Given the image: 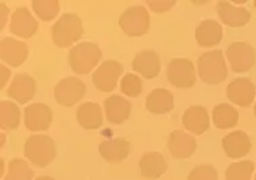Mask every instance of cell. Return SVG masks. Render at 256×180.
Wrapping results in <instances>:
<instances>
[{"label":"cell","instance_id":"cell-1","mask_svg":"<svg viewBox=\"0 0 256 180\" xmlns=\"http://www.w3.org/2000/svg\"><path fill=\"white\" fill-rule=\"evenodd\" d=\"M24 156L36 166L45 168L56 157L54 141L45 134H33L24 142Z\"/></svg>","mask_w":256,"mask_h":180},{"label":"cell","instance_id":"cell-5","mask_svg":"<svg viewBox=\"0 0 256 180\" xmlns=\"http://www.w3.org/2000/svg\"><path fill=\"white\" fill-rule=\"evenodd\" d=\"M149 22L148 11L142 6H130L120 16V26L130 37L144 36L149 30Z\"/></svg>","mask_w":256,"mask_h":180},{"label":"cell","instance_id":"cell-35","mask_svg":"<svg viewBox=\"0 0 256 180\" xmlns=\"http://www.w3.org/2000/svg\"><path fill=\"white\" fill-rule=\"evenodd\" d=\"M0 8H2V24H0V28H4L6 22H7V18H8V7L4 4V3H0Z\"/></svg>","mask_w":256,"mask_h":180},{"label":"cell","instance_id":"cell-25","mask_svg":"<svg viewBox=\"0 0 256 180\" xmlns=\"http://www.w3.org/2000/svg\"><path fill=\"white\" fill-rule=\"evenodd\" d=\"M141 175L146 179H158L167 171V162L163 154L158 152H148L142 154L140 160Z\"/></svg>","mask_w":256,"mask_h":180},{"label":"cell","instance_id":"cell-2","mask_svg":"<svg viewBox=\"0 0 256 180\" xmlns=\"http://www.w3.org/2000/svg\"><path fill=\"white\" fill-rule=\"evenodd\" d=\"M198 74L200 80L206 84H220L228 76L222 52L220 49L206 52L198 58Z\"/></svg>","mask_w":256,"mask_h":180},{"label":"cell","instance_id":"cell-32","mask_svg":"<svg viewBox=\"0 0 256 180\" xmlns=\"http://www.w3.org/2000/svg\"><path fill=\"white\" fill-rule=\"evenodd\" d=\"M187 180H218V174L216 168L210 164H202L196 166L192 171L188 174Z\"/></svg>","mask_w":256,"mask_h":180},{"label":"cell","instance_id":"cell-30","mask_svg":"<svg viewBox=\"0 0 256 180\" xmlns=\"http://www.w3.org/2000/svg\"><path fill=\"white\" fill-rule=\"evenodd\" d=\"M33 10L42 20H52L60 11L58 0H33Z\"/></svg>","mask_w":256,"mask_h":180},{"label":"cell","instance_id":"cell-38","mask_svg":"<svg viewBox=\"0 0 256 180\" xmlns=\"http://www.w3.org/2000/svg\"><path fill=\"white\" fill-rule=\"evenodd\" d=\"M254 7H255V8H256V2H254Z\"/></svg>","mask_w":256,"mask_h":180},{"label":"cell","instance_id":"cell-14","mask_svg":"<svg viewBox=\"0 0 256 180\" xmlns=\"http://www.w3.org/2000/svg\"><path fill=\"white\" fill-rule=\"evenodd\" d=\"M28 56V46L22 41H16L14 38L6 37L0 44V57L6 64L19 66L26 61Z\"/></svg>","mask_w":256,"mask_h":180},{"label":"cell","instance_id":"cell-17","mask_svg":"<svg viewBox=\"0 0 256 180\" xmlns=\"http://www.w3.org/2000/svg\"><path fill=\"white\" fill-rule=\"evenodd\" d=\"M132 68L145 78H154L160 72V57L152 49L141 50L132 61Z\"/></svg>","mask_w":256,"mask_h":180},{"label":"cell","instance_id":"cell-23","mask_svg":"<svg viewBox=\"0 0 256 180\" xmlns=\"http://www.w3.org/2000/svg\"><path fill=\"white\" fill-rule=\"evenodd\" d=\"M76 120L84 129H98L103 124L102 108L98 103H83L76 111Z\"/></svg>","mask_w":256,"mask_h":180},{"label":"cell","instance_id":"cell-26","mask_svg":"<svg viewBox=\"0 0 256 180\" xmlns=\"http://www.w3.org/2000/svg\"><path fill=\"white\" fill-rule=\"evenodd\" d=\"M213 122L217 129H230L238 125V110L228 103H220L213 108Z\"/></svg>","mask_w":256,"mask_h":180},{"label":"cell","instance_id":"cell-4","mask_svg":"<svg viewBox=\"0 0 256 180\" xmlns=\"http://www.w3.org/2000/svg\"><path fill=\"white\" fill-rule=\"evenodd\" d=\"M52 40L58 48H66L79 41L83 36V22L79 15H61L56 24L52 26Z\"/></svg>","mask_w":256,"mask_h":180},{"label":"cell","instance_id":"cell-22","mask_svg":"<svg viewBox=\"0 0 256 180\" xmlns=\"http://www.w3.org/2000/svg\"><path fill=\"white\" fill-rule=\"evenodd\" d=\"M196 40L200 46H214L222 40V28L214 19L202 20L196 28Z\"/></svg>","mask_w":256,"mask_h":180},{"label":"cell","instance_id":"cell-16","mask_svg":"<svg viewBox=\"0 0 256 180\" xmlns=\"http://www.w3.org/2000/svg\"><path fill=\"white\" fill-rule=\"evenodd\" d=\"M36 90H37V83L30 74H18L8 87L7 94L10 98L15 99L18 103L24 104L33 99Z\"/></svg>","mask_w":256,"mask_h":180},{"label":"cell","instance_id":"cell-20","mask_svg":"<svg viewBox=\"0 0 256 180\" xmlns=\"http://www.w3.org/2000/svg\"><path fill=\"white\" fill-rule=\"evenodd\" d=\"M217 12L224 24L232 26V28H240L250 22L251 12L247 8L238 7L229 2H218L217 3Z\"/></svg>","mask_w":256,"mask_h":180},{"label":"cell","instance_id":"cell-3","mask_svg":"<svg viewBox=\"0 0 256 180\" xmlns=\"http://www.w3.org/2000/svg\"><path fill=\"white\" fill-rule=\"evenodd\" d=\"M102 58L100 48L94 42H80L70 50L68 61L70 68L79 74H87L98 65Z\"/></svg>","mask_w":256,"mask_h":180},{"label":"cell","instance_id":"cell-28","mask_svg":"<svg viewBox=\"0 0 256 180\" xmlns=\"http://www.w3.org/2000/svg\"><path fill=\"white\" fill-rule=\"evenodd\" d=\"M34 176L33 170L22 158H12L8 162V171L4 180H32Z\"/></svg>","mask_w":256,"mask_h":180},{"label":"cell","instance_id":"cell-18","mask_svg":"<svg viewBox=\"0 0 256 180\" xmlns=\"http://www.w3.org/2000/svg\"><path fill=\"white\" fill-rule=\"evenodd\" d=\"M130 152V142L125 138L116 137V138L104 140L99 144V153L108 162L118 164L124 158L128 157Z\"/></svg>","mask_w":256,"mask_h":180},{"label":"cell","instance_id":"cell-6","mask_svg":"<svg viewBox=\"0 0 256 180\" xmlns=\"http://www.w3.org/2000/svg\"><path fill=\"white\" fill-rule=\"evenodd\" d=\"M226 58L233 72L244 74L255 65L256 52L247 42H233L226 49Z\"/></svg>","mask_w":256,"mask_h":180},{"label":"cell","instance_id":"cell-29","mask_svg":"<svg viewBox=\"0 0 256 180\" xmlns=\"http://www.w3.org/2000/svg\"><path fill=\"white\" fill-rule=\"evenodd\" d=\"M254 168H255V166L250 160L233 162L228 166L225 178H226V180H251Z\"/></svg>","mask_w":256,"mask_h":180},{"label":"cell","instance_id":"cell-10","mask_svg":"<svg viewBox=\"0 0 256 180\" xmlns=\"http://www.w3.org/2000/svg\"><path fill=\"white\" fill-rule=\"evenodd\" d=\"M53 120L52 108L45 103H33L24 108V126L32 132L48 130Z\"/></svg>","mask_w":256,"mask_h":180},{"label":"cell","instance_id":"cell-12","mask_svg":"<svg viewBox=\"0 0 256 180\" xmlns=\"http://www.w3.org/2000/svg\"><path fill=\"white\" fill-rule=\"evenodd\" d=\"M40 24L26 7H18L10 22V32L20 38H32L37 32Z\"/></svg>","mask_w":256,"mask_h":180},{"label":"cell","instance_id":"cell-33","mask_svg":"<svg viewBox=\"0 0 256 180\" xmlns=\"http://www.w3.org/2000/svg\"><path fill=\"white\" fill-rule=\"evenodd\" d=\"M146 4L154 12L162 14L175 6V0H149Z\"/></svg>","mask_w":256,"mask_h":180},{"label":"cell","instance_id":"cell-21","mask_svg":"<svg viewBox=\"0 0 256 180\" xmlns=\"http://www.w3.org/2000/svg\"><path fill=\"white\" fill-rule=\"evenodd\" d=\"M182 122L186 130L200 136L209 129V112L204 106H191L184 111Z\"/></svg>","mask_w":256,"mask_h":180},{"label":"cell","instance_id":"cell-36","mask_svg":"<svg viewBox=\"0 0 256 180\" xmlns=\"http://www.w3.org/2000/svg\"><path fill=\"white\" fill-rule=\"evenodd\" d=\"M36 180H56V179H53V178H50V176H38Z\"/></svg>","mask_w":256,"mask_h":180},{"label":"cell","instance_id":"cell-13","mask_svg":"<svg viewBox=\"0 0 256 180\" xmlns=\"http://www.w3.org/2000/svg\"><path fill=\"white\" fill-rule=\"evenodd\" d=\"M168 150L175 158H188L196 149V138L183 130H174L167 142Z\"/></svg>","mask_w":256,"mask_h":180},{"label":"cell","instance_id":"cell-27","mask_svg":"<svg viewBox=\"0 0 256 180\" xmlns=\"http://www.w3.org/2000/svg\"><path fill=\"white\" fill-rule=\"evenodd\" d=\"M20 122V110L11 100H2L0 103V128L2 130L18 129Z\"/></svg>","mask_w":256,"mask_h":180},{"label":"cell","instance_id":"cell-39","mask_svg":"<svg viewBox=\"0 0 256 180\" xmlns=\"http://www.w3.org/2000/svg\"><path fill=\"white\" fill-rule=\"evenodd\" d=\"M255 180H256V176H255Z\"/></svg>","mask_w":256,"mask_h":180},{"label":"cell","instance_id":"cell-15","mask_svg":"<svg viewBox=\"0 0 256 180\" xmlns=\"http://www.w3.org/2000/svg\"><path fill=\"white\" fill-rule=\"evenodd\" d=\"M222 148L225 154L230 158H242L250 153L252 144L247 133L242 130H236L224 137Z\"/></svg>","mask_w":256,"mask_h":180},{"label":"cell","instance_id":"cell-24","mask_svg":"<svg viewBox=\"0 0 256 180\" xmlns=\"http://www.w3.org/2000/svg\"><path fill=\"white\" fill-rule=\"evenodd\" d=\"M145 104L154 114H167L174 108V95L166 88H156L148 94Z\"/></svg>","mask_w":256,"mask_h":180},{"label":"cell","instance_id":"cell-7","mask_svg":"<svg viewBox=\"0 0 256 180\" xmlns=\"http://www.w3.org/2000/svg\"><path fill=\"white\" fill-rule=\"evenodd\" d=\"M168 82L178 88H190L196 83V70L188 58H174L167 66Z\"/></svg>","mask_w":256,"mask_h":180},{"label":"cell","instance_id":"cell-11","mask_svg":"<svg viewBox=\"0 0 256 180\" xmlns=\"http://www.w3.org/2000/svg\"><path fill=\"white\" fill-rule=\"evenodd\" d=\"M229 100L240 107H250L256 95V88L250 78H238L232 80L226 88Z\"/></svg>","mask_w":256,"mask_h":180},{"label":"cell","instance_id":"cell-37","mask_svg":"<svg viewBox=\"0 0 256 180\" xmlns=\"http://www.w3.org/2000/svg\"><path fill=\"white\" fill-rule=\"evenodd\" d=\"M254 112H255V116H256V104H255V107H254Z\"/></svg>","mask_w":256,"mask_h":180},{"label":"cell","instance_id":"cell-34","mask_svg":"<svg viewBox=\"0 0 256 180\" xmlns=\"http://www.w3.org/2000/svg\"><path fill=\"white\" fill-rule=\"evenodd\" d=\"M0 70H2V80H0V86H2V88L4 87L6 84H7V82H8L10 78V70L6 66V65H2L0 66Z\"/></svg>","mask_w":256,"mask_h":180},{"label":"cell","instance_id":"cell-8","mask_svg":"<svg viewBox=\"0 0 256 180\" xmlns=\"http://www.w3.org/2000/svg\"><path fill=\"white\" fill-rule=\"evenodd\" d=\"M86 94V84L79 78H66L54 87V98L58 104L70 107L80 102Z\"/></svg>","mask_w":256,"mask_h":180},{"label":"cell","instance_id":"cell-31","mask_svg":"<svg viewBox=\"0 0 256 180\" xmlns=\"http://www.w3.org/2000/svg\"><path fill=\"white\" fill-rule=\"evenodd\" d=\"M121 91L130 98L138 96L142 91V80L134 74H126L121 80Z\"/></svg>","mask_w":256,"mask_h":180},{"label":"cell","instance_id":"cell-19","mask_svg":"<svg viewBox=\"0 0 256 180\" xmlns=\"http://www.w3.org/2000/svg\"><path fill=\"white\" fill-rule=\"evenodd\" d=\"M104 111L108 122L120 125L130 116L132 103L121 95H110L104 99Z\"/></svg>","mask_w":256,"mask_h":180},{"label":"cell","instance_id":"cell-9","mask_svg":"<svg viewBox=\"0 0 256 180\" xmlns=\"http://www.w3.org/2000/svg\"><path fill=\"white\" fill-rule=\"evenodd\" d=\"M122 74V65L116 60H106L92 74V83L102 92H110L116 87Z\"/></svg>","mask_w":256,"mask_h":180}]
</instances>
